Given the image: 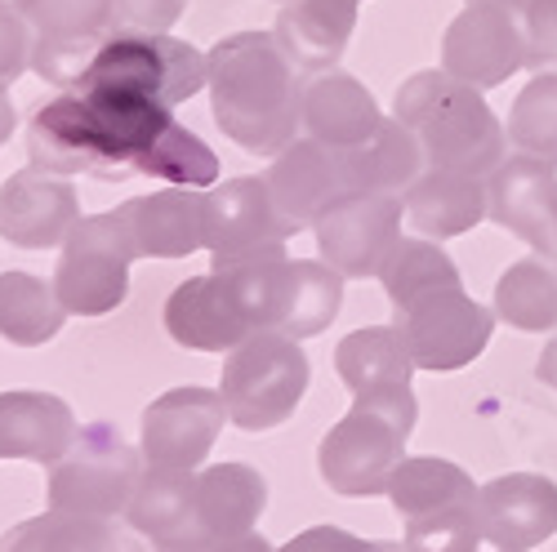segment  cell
Here are the masks:
<instances>
[{
	"label": "cell",
	"instance_id": "34",
	"mask_svg": "<svg viewBox=\"0 0 557 552\" xmlns=\"http://www.w3.org/2000/svg\"><path fill=\"white\" fill-rule=\"evenodd\" d=\"M508 143L557 170V72H535L508 112Z\"/></svg>",
	"mask_w": 557,
	"mask_h": 552
},
{
	"label": "cell",
	"instance_id": "40",
	"mask_svg": "<svg viewBox=\"0 0 557 552\" xmlns=\"http://www.w3.org/2000/svg\"><path fill=\"white\" fill-rule=\"evenodd\" d=\"M32 23L18 14L14 0H0V85H14L23 72H32Z\"/></svg>",
	"mask_w": 557,
	"mask_h": 552
},
{
	"label": "cell",
	"instance_id": "19",
	"mask_svg": "<svg viewBox=\"0 0 557 552\" xmlns=\"http://www.w3.org/2000/svg\"><path fill=\"white\" fill-rule=\"evenodd\" d=\"M268 509V477L250 464L197 468L193 477V552L250 535Z\"/></svg>",
	"mask_w": 557,
	"mask_h": 552
},
{
	"label": "cell",
	"instance_id": "6",
	"mask_svg": "<svg viewBox=\"0 0 557 552\" xmlns=\"http://www.w3.org/2000/svg\"><path fill=\"white\" fill-rule=\"evenodd\" d=\"M312 379V365L299 348V339H286L276 330H255L242 348H232L223 361V405L227 424L242 432H272L299 410Z\"/></svg>",
	"mask_w": 557,
	"mask_h": 552
},
{
	"label": "cell",
	"instance_id": "33",
	"mask_svg": "<svg viewBox=\"0 0 557 552\" xmlns=\"http://www.w3.org/2000/svg\"><path fill=\"white\" fill-rule=\"evenodd\" d=\"M380 281H384V294L393 308L420 299L429 290H442V286H463L455 259L429 237H401L380 267Z\"/></svg>",
	"mask_w": 557,
	"mask_h": 552
},
{
	"label": "cell",
	"instance_id": "18",
	"mask_svg": "<svg viewBox=\"0 0 557 552\" xmlns=\"http://www.w3.org/2000/svg\"><path fill=\"white\" fill-rule=\"evenodd\" d=\"M165 330L178 348H193V352H232L255 335L223 272L188 276V281H178L170 290Z\"/></svg>",
	"mask_w": 557,
	"mask_h": 552
},
{
	"label": "cell",
	"instance_id": "15",
	"mask_svg": "<svg viewBox=\"0 0 557 552\" xmlns=\"http://www.w3.org/2000/svg\"><path fill=\"white\" fill-rule=\"evenodd\" d=\"M491 223L522 237L540 259L557 263V170L540 156H504L486 178Z\"/></svg>",
	"mask_w": 557,
	"mask_h": 552
},
{
	"label": "cell",
	"instance_id": "4",
	"mask_svg": "<svg viewBox=\"0 0 557 552\" xmlns=\"http://www.w3.org/2000/svg\"><path fill=\"white\" fill-rule=\"evenodd\" d=\"M414 419H420V405H414L410 388L352 397V410L317 446L321 481L344 499L388 494V481L406 459V437L414 432Z\"/></svg>",
	"mask_w": 557,
	"mask_h": 552
},
{
	"label": "cell",
	"instance_id": "17",
	"mask_svg": "<svg viewBox=\"0 0 557 552\" xmlns=\"http://www.w3.org/2000/svg\"><path fill=\"white\" fill-rule=\"evenodd\" d=\"M263 178H268L276 214H282L290 227V237L312 227L317 214L335 197L352 192L344 148H331V143H321V138H295L286 152L272 156V170Z\"/></svg>",
	"mask_w": 557,
	"mask_h": 552
},
{
	"label": "cell",
	"instance_id": "39",
	"mask_svg": "<svg viewBox=\"0 0 557 552\" xmlns=\"http://www.w3.org/2000/svg\"><path fill=\"white\" fill-rule=\"evenodd\" d=\"M518 14L527 32V67L557 72V0H527Z\"/></svg>",
	"mask_w": 557,
	"mask_h": 552
},
{
	"label": "cell",
	"instance_id": "28",
	"mask_svg": "<svg viewBox=\"0 0 557 552\" xmlns=\"http://www.w3.org/2000/svg\"><path fill=\"white\" fill-rule=\"evenodd\" d=\"M193 477L197 473L148 468L125 509L129 530L148 535L165 552H193Z\"/></svg>",
	"mask_w": 557,
	"mask_h": 552
},
{
	"label": "cell",
	"instance_id": "16",
	"mask_svg": "<svg viewBox=\"0 0 557 552\" xmlns=\"http://www.w3.org/2000/svg\"><path fill=\"white\" fill-rule=\"evenodd\" d=\"M76 218L81 197L67 174L27 165L0 183V241L18 250H63Z\"/></svg>",
	"mask_w": 557,
	"mask_h": 552
},
{
	"label": "cell",
	"instance_id": "10",
	"mask_svg": "<svg viewBox=\"0 0 557 552\" xmlns=\"http://www.w3.org/2000/svg\"><path fill=\"white\" fill-rule=\"evenodd\" d=\"M393 326L406 335L420 371L455 375L486 352L495 335V308H482L463 286H442L393 308Z\"/></svg>",
	"mask_w": 557,
	"mask_h": 552
},
{
	"label": "cell",
	"instance_id": "46",
	"mask_svg": "<svg viewBox=\"0 0 557 552\" xmlns=\"http://www.w3.org/2000/svg\"><path fill=\"white\" fill-rule=\"evenodd\" d=\"M469 5H482V0H469ZM491 5H513V10H522L527 0H491Z\"/></svg>",
	"mask_w": 557,
	"mask_h": 552
},
{
	"label": "cell",
	"instance_id": "3",
	"mask_svg": "<svg viewBox=\"0 0 557 552\" xmlns=\"http://www.w3.org/2000/svg\"><path fill=\"white\" fill-rule=\"evenodd\" d=\"M393 116L414 129L429 165L491 178L504 161L508 129L486 108L482 89L455 80L450 72H414L393 99Z\"/></svg>",
	"mask_w": 557,
	"mask_h": 552
},
{
	"label": "cell",
	"instance_id": "22",
	"mask_svg": "<svg viewBox=\"0 0 557 552\" xmlns=\"http://www.w3.org/2000/svg\"><path fill=\"white\" fill-rule=\"evenodd\" d=\"M81 424L63 397L54 392H0V459H27V464H59L76 441Z\"/></svg>",
	"mask_w": 557,
	"mask_h": 552
},
{
	"label": "cell",
	"instance_id": "9",
	"mask_svg": "<svg viewBox=\"0 0 557 552\" xmlns=\"http://www.w3.org/2000/svg\"><path fill=\"white\" fill-rule=\"evenodd\" d=\"M138 259V246L129 237L125 210H103L76 218V227L63 241L54 290L67 308V316H108L129 299V263Z\"/></svg>",
	"mask_w": 557,
	"mask_h": 552
},
{
	"label": "cell",
	"instance_id": "13",
	"mask_svg": "<svg viewBox=\"0 0 557 552\" xmlns=\"http://www.w3.org/2000/svg\"><path fill=\"white\" fill-rule=\"evenodd\" d=\"M227 424L223 392L214 388H170L144 410V428H138V450H144L148 468L165 473H197L219 432Z\"/></svg>",
	"mask_w": 557,
	"mask_h": 552
},
{
	"label": "cell",
	"instance_id": "8",
	"mask_svg": "<svg viewBox=\"0 0 557 552\" xmlns=\"http://www.w3.org/2000/svg\"><path fill=\"white\" fill-rule=\"evenodd\" d=\"M144 473V450L121 441L112 424H85L67 454L50 464L45 494H50V509L85 517H125Z\"/></svg>",
	"mask_w": 557,
	"mask_h": 552
},
{
	"label": "cell",
	"instance_id": "47",
	"mask_svg": "<svg viewBox=\"0 0 557 552\" xmlns=\"http://www.w3.org/2000/svg\"><path fill=\"white\" fill-rule=\"evenodd\" d=\"M276 5H290V0H276Z\"/></svg>",
	"mask_w": 557,
	"mask_h": 552
},
{
	"label": "cell",
	"instance_id": "27",
	"mask_svg": "<svg viewBox=\"0 0 557 552\" xmlns=\"http://www.w3.org/2000/svg\"><path fill=\"white\" fill-rule=\"evenodd\" d=\"M344 161H348L352 192H397V197H406L410 183L429 170L420 138H414V129L401 125L397 116H384L370 138H361L357 148H344Z\"/></svg>",
	"mask_w": 557,
	"mask_h": 552
},
{
	"label": "cell",
	"instance_id": "20",
	"mask_svg": "<svg viewBox=\"0 0 557 552\" xmlns=\"http://www.w3.org/2000/svg\"><path fill=\"white\" fill-rule=\"evenodd\" d=\"M121 210L138 259H188L206 250V192L197 188H157L129 197Z\"/></svg>",
	"mask_w": 557,
	"mask_h": 552
},
{
	"label": "cell",
	"instance_id": "31",
	"mask_svg": "<svg viewBox=\"0 0 557 552\" xmlns=\"http://www.w3.org/2000/svg\"><path fill=\"white\" fill-rule=\"evenodd\" d=\"M67 326V308L54 281L32 272H0V339L14 348H40L59 339Z\"/></svg>",
	"mask_w": 557,
	"mask_h": 552
},
{
	"label": "cell",
	"instance_id": "24",
	"mask_svg": "<svg viewBox=\"0 0 557 552\" xmlns=\"http://www.w3.org/2000/svg\"><path fill=\"white\" fill-rule=\"evenodd\" d=\"M357 32V0H290L276 14L272 36L304 76L335 72Z\"/></svg>",
	"mask_w": 557,
	"mask_h": 552
},
{
	"label": "cell",
	"instance_id": "2",
	"mask_svg": "<svg viewBox=\"0 0 557 552\" xmlns=\"http://www.w3.org/2000/svg\"><path fill=\"white\" fill-rule=\"evenodd\" d=\"M214 125L250 156L286 152L304 129V72L272 32L223 36L206 54Z\"/></svg>",
	"mask_w": 557,
	"mask_h": 552
},
{
	"label": "cell",
	"instance_id": "45",
	"mask_svg": "<svg viewBox=\"0 0 557 552\" xmlns=\"http://www.w3.org/2000/svg\"><path fill=\"white\" fill-rule=\"evenodd\" d=\"M535 375H540L548 388H557V339L544 343V352H540V361H535Z\"/></svg>",
	"mask_w": 557,
	"mask_h": 552
},
{
	"label": "cell",
	"instance_id": "37",
	"mask_svg": "<svg viewBox=\"0 0 557 552\" xmlns=\"http://www.w3.org/2000/svg\"><path fill=\"white\" fill-rule=\"evenodd\" d=\"M36 36H112V0H14Z\"/></svg>",
	"mask_w": 557,
	"mask_h": 552
},
{
	"label": "cell",
	"instance_id": "14",
	"mask_svg": "<svg viewBox=\"0 0 557 552\" xmlns=\"http://www.w3.org/2000/svg\"><path fill=\"white\" fill-rule=\"evenodd\" d=\"M527 67V32L513 5H469L459 10L442 36V72L473 89H495Z\"/></svg>",
	"mask_w": 557,
	"mask_h": 552
},
{
	"label": "cell",
	"instance_id": "5",
	"mask_svg": "<svg viewBox=\"0 0 557 552\" xmlns=\"http://www.w3.org/2000/svg\"><path fill=\"white\" fill-rule=\"evenodd\" d=\"M232 281L250 330H276L286 339H317L344 308V281L326 259H268L223 272Z\"/></svg>",
	"mask_w": 557,
	"mask_h": 552
},
{
	"label": "cell",
	"instance_id": "35",
	"mask_svg": "<svg viewBox=\"0 0 557 552\" xmlns=\"http://www.w3.org/2000/svg\"><path fill=\"white\" fill-rule=\"evenodd\" d=\"M144 178L152 183H170V188H214L219 183V156L206 148V138L193 134L188 125H170L161 134V143L152 148L148 165H144Z\"/></svg>",
	"mask_w": 557,
	"mask_h": 552
},
{
	"label": "cell",
	"instance_id": "25",
	"mask_svg": "<svg viewBox=\"0 0 557 552\" xmlns=\"http://www.w3.org/2000/svg\"><path fill=\"white\" fill-rule=\"evenodd\" d=\"M384 112L375 95L348 72H321L304 85V134L331 148H357L380 129Z\"/></svg>",
	"mask_w": 557,
	"mask_h": 552
},
{
	"label": "cell",
	"instance_id": "44",
	"mask_svg": "<svg viewBox=\"0 0 557 552\" xmlns=\"http://www.w3.org/2000/svg\"><path fill=\"white\" fill-rule=\"evenodd\" d=\"M14 125H18V112H14V103H10V85H0V148L10 143Z\"/></svg>",
	"mask_w": 557,
	"mask_h": 552
},
{
	"label": "cell",
	"instance_id": "7",
	"mask_svg": "<svg viewBox=\"0 0 557 552\" xmlns=\"http://www.w3.org/2000/svg\"><path fill=\"white\" fill-rule=\"evenodd\" d=\"M206 80L210 63L197 45L174 40L170 32H112L76 89H129V95H144L161 108H178L201 95Z\"/></svg>",
	"mask_w": 557,
	"mask_h": 552
},
{
	"label": "cell",
	"instance_id": "30",
	"mask_svg": "<svg viewBox=\"0 0 557 552\" xmlns=\"http://www.w3.org/2000/svg\"><path fill=\"white\" fill-rule=\"evenodd\" d=\"M478 490L482 486H473V477L459 464H450V459L406 454L388 481V503L401 522H414L446 509H469V503H478Z\"/></svg>",
	"mask_w": 557,
	"mask_h": 552
},
{
	"label": "cell",
	"instance_id": "21",
	"mask_svg": "<svg viewBox=\"0 0 557 552\" xmlns=\"http://www.w3.org/2000/svg\"><path fill=\"white\" fill-rule=\"evenodd\" d=\"M478 517L495 539L513 543L518 552L540 548L557 535V481L540 473H508L478 490Z\"/></svg>",
	"mask_w": 557,
	"mask_h": 552
},
{
	"label": "cell",
	"instance_id": "41",
	"mask_svg": "<svg viewBox=\"0 0 557 552\" xmlns=\"http://www.w3.org/2000/svg\"><path fill=\"white\" fill-rule=\"evenodd\" d=\"M188 0H112V32H152V36H165Z\"/></svg>",
	"mask_w": 557,
	"mask_h": 552
},
{
	"label": "cell",
	"instance_id": "48",
	"mask_svg": "<svg viewBox=\"0 0 557 552\" xmlns=\"http://www.w3.org/2000/svg\"><path fill=\"white\" fill-rule=\"evenodd\" d=\"M157 552H165V548H157Z\"/></svg>",
	"mask_w": 557,
	"mask_h": 552
},
{
	"label": "cell",
	"instance_id": "43",
	"mask_svg": "<svg viewBox=\"0 0 557 552\" xmlns=\"http://www.w3.org/2000/svg\"><path fill=\"white\" fill-rule=\"evenodd\" d=\"M210 552H276L259 530H250V535H237V539H223V543H214Z\"/></svg>",
	"mask_w": 557,
	"mask_h": 552
},
{
	"label": "cell",
	"instance_id": "42",
	"mask_svg": "<svg viewBox=\"0 0 557 552\" xmlns=\"http://www.w3.org/2000/svg\"><path fill=\"white\" fill-rule=\"evenodd\" d=\"M276 552H410L406 543H380V539H361L344 526H308L295 539H286Z\"/></svg>",
	"mask_w": 557,
	"mask_h": 552
},
{
	"label": "cell",
	"instance_id": "1",
	"mask_svg": "<svg viewBox=\"0 0 557 552\" xmlns=\"http://www.w3.org/2000/svg\"><path fill=\"white\" fill-rule=\"evenodd\" d=\"M170 125V108L129 89H67L32 112L27 156L36 170L50 174H144Z\"/></svg>",
	"mask_w": 557,
	"mask_h": 552
},
{
	"label": "cell",
	"instance_id": "29",
	"mask_svg": "<svg viewBox=\"0 0 557 552\" xmlns=\"http://www.w3.org/2000/svg\"><path fill=\"white\" fill-rule=\"evenodd\" d=\"M335 371H339L344 388L352 397H361V392L410 388V375L420 371V365H414L410 343L397 326H370V330H352L339 339Z\"/></svg>",
	"mask_w": 557,
	"mask_h": 552
},
{
	"label": "cell",
	"instance_id": "36",
	"mask_svg": "<svg viewBox=\"0 0 557 552\" xmlns=\"http://www.w3.org/2000/svg\"><path fill=\"white\" fill-rule=\"evenodd\" d=\"M401 543L410 552H518L513 543H504V539L491 535V526L478 517V503L406 522V539Z\"/></svg>",
	"mask_w": 557,
	"mask_h": 552
},
{
	"label": "cell",
	"instance_id": "23",
	"mask_svg": "<svg viewBox=\"0 0 557 552\" xmlns=\"http://www.w3.org/2000/svg\"><path fill=\"white\" fill-rule=\"evenodd\" d=\"M401 201H406V223L429 241L463 237L491 218L486 178L459 174V170H437V165H429L414 178Z\"/></svg>",
	"mask_w": 557,
	"mask_h": 552
},
{
	"label": "cell",
	"instance_id": "12",
	"mask_svg": "<svg viewBox=\"0 0 557 552\" xmlns=\"http://www.w3.org/2000/svg\"><path fill=\"white\" fill-rule=\"evenodd\" d=\"M406 201L397 192H344L317 214V250L339 276H380L384 259L401 241Z\"/></svg>",
	"mask_w": 557,
	"mask_h": 552
},
{
	"label": "cell",
	"instance_id": "11",
	"mask_svg": "<svg viewBox=\"0 0 557 552\" xmlns=\"http://www.w3.org/2000/svg\"><path fill=\"white\" fill-rule=\"evenodd\" d=\"M286 241L290 227L272 205L268 178L242 174L206 188V250L214 259V272L286 259Z\"/></svg>",
	"mask_w": 557,
	"mask_h": 552
},
{
	"label": "cell",
	"instance_id": "26",
	"mask_svg": "<svg viewBox=\"0 0 557 552\" xmlns=\"http://www.w3.org/2000/svg\"><path fill=\"white\" fill-rule=\"evenodd\" d=\"M0 552H134V535L121 517H85L67 509H45L0 535Z\"/></svg>",
	"mask_w": 557,
	"mask_h": 552
},
{
	"label": "cell",
	"instance_id": "38",
	"mask_svg": "<svg viewBox=\"0 0 557 552\" xmlns=\"http://www.w3.org/2000/svg\"><path fill=\"white\" fill-rule=\"evenodd\" d=\"M103 40L108 36H36L32 45V72L45 80V85H54V89H76L85 67L95 63V54L103 50Z\"/></svg>",
	"mask_w": 557,
	"mask_h": 552
},
{
	"label": "cell",
	"instance_id": "32",
	"mask_svg": "<svg viewBox=\"0 0 557 552\" xmlns=\"http://www.w3.org/2000/svg\"><path fill=\"white\" fill-rule=\"evenodd\" d=\"M495 316L522 335L557 330V263L548 259H518L495 281Z\"/></svg>",
	"mask_w": 557,
	"mask_h": 552
},
{
	"label": "cell",
	"instance_id": "49",
	"mask_svg": "<svg viewBox=\"0 0 557 552\" xmlns=\"http://www.w3.org/2000/svg\"><path fill=\"white\" fill-rule=\"evenodd\" d=\"M357 5H361V0H357Z\"/></svg>",
	"mask_w": 557,
	"mask_h": 552
}]
</instances>
